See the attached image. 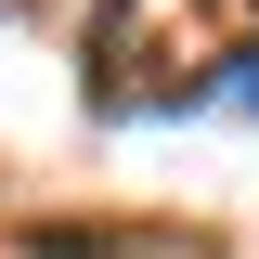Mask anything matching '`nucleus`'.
<instances>
[{
	"mask_svg": "<svg viewBox=\"0 0 259 259\" xmlns=\"http://www.w3.org/2000/svg\"><path fill=\"white\" fill-rule=\"evenodd\" d=\"M246 39H259V0H104L91 13V104L104 117L207 104Z\"/></svg>",
	"mask_w": 259,
	"mask_h": 259,
	"instance_id": "obj_1",
	"label": "nucleus"
},
{
	"mask_svg": "<svg viewBox=\"0 0 259 259\" xmlns=\"http://www.w3.org/2000/svg\"><path fill=\"white\" fill-rule=\"evenodd\" d=\"M26 246H39V259H117L130 233H78V221H65V233H26Z\"/></svg>",
	"mask_w": 259,
	"mask_h": 259,
	"instance_id": "obj_2",
	"label": "nucleus"
},
{
	"mask_svg": "<svg viewBox=\"0 0 259 259\" xmlns=\"http://www.w3.org/2000/svg\"><path fill=\"white\" fill-rule=\"evenodd\" d=\"M221 91H233V104H246V117H259V65H246V52L221 65Z\"/></svg>",
	"mask_w": 259,
	"mask_h": 259,
	"instance_id": "obj_3",
	"label": "nucleus"
}]
</instances>
